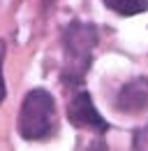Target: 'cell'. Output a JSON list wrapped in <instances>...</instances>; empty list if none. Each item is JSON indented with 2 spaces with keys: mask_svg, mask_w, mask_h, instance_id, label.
<instances>
[{
  "mask_svg": "<svg viewBox=\"0 0 148 151\" xmlns=\"http://www.w3.org/2000/svg\"><path fill=\"white\" fill-rule=\"evenodd\" d=\"M18 135L28 142H42L49 139L58 130V114H56V100L46 88H33L28 91L21 112H18Z\"/></svg>",
  "mask_w": 148,
  "mask_h": 151,
  "instance_id": "obj_1",
  "label": "cell"
},
{
  "mask_svg": "<svg viewBox=\"0 0 148 151\" xmlns=\"http://www.w3.org/2000/svg\"><path fill=\"white\" fill-rule=\"evenodd\" d=\"M95 44H97V28L92 23L74 21L65 28L63 33V47H65L63 81L65 84H81L86 70L90 68Z\"/></svg>",
  "mask_w": 148,
  "mask_h": 151,
  "instance_id": "obj_2",
  "label": "cell"
},
{
  "mask_svg": "<svg viewBox=\"0 0 148 151\" xmlns=\"http://www.w3.org/2000/svg\"><path fill=\"white\" fill-rule=\"evenodd\" d=\"M67 119L76 128H88V130H95V132H107L111 128L109 121L95 109L92 98L88 91H79L70 100V105H67Z\"/></svg>",
  "mask_w": 148,
  "mask_h": 151,
  "instance_id": "obj_3",
  "label": "cell"
},
{
  "mask_svg": "<svg viewBox=\"0 0 148 151\" xmlns=\"http://www.w3.org/2000/svg\"><path fill=\"white\" fill-rule=\"evenodd\" d=\"M116 109L123 114H141L148 109V79L137 77L123 84L116 95Z\"/></svg>",
  "mask_w": 148,
  "mask_h": 151,
  "instance_id": "obj_4",
  "label": "cell"
},
{
  "mask_svg": "<svg viewBox=\"0 0 148 151\" xmlns=\"http://www.w3.org/2000/svg\"><path fill=\"white\" fill-rule=\"evenodd\" d=\"M104 5L120 17H137L148 9V0H104Z\"/></svg>",
  "mask_w": 148,
  "mask_h": 151,
  "instance_id": "obj_5",
  "label": "cell"
},
{
  "mask_svg": "<svg viewBox=\"0 0 148 151\" xmlns=\"http://www.w3.org/2000/svg\"><path fill=\"white\" fill-rule=\"evenodd\" d=\"M132 151H148V123L134 130V135H132Z\"/></svg>",
  "mask_w": 148,
  "mask_h": 151,
  "instance_id": "obj_6",
  "label": "cell"
},
{
  "mask_svg": "<svg viewBox=\"0 0 148 151\" xmlns=\"http://www.w3.org/2000/svg\"><path fill=\"white\" fill-rule=\"evenodd\" d=\"M2 60H5V42L0 40V105L5 102V95H7V88H5V75H2Z\"/></svg>",
  "mask_w": 148,
  "mask_h": 151,
  "instance_id": "obj_7",
  "label": "cell"
}]
</instances>
